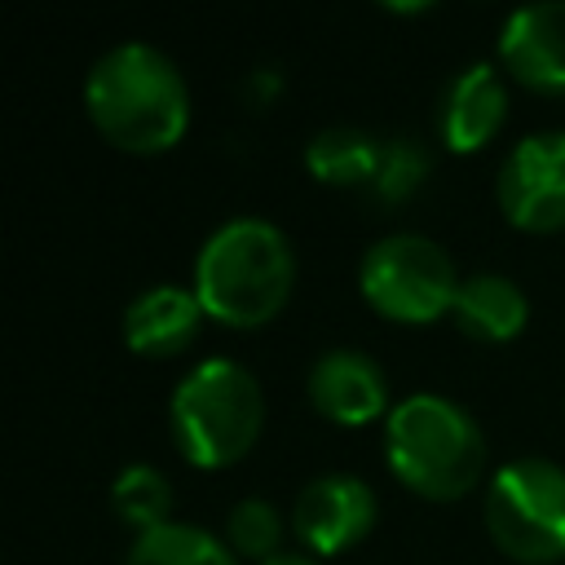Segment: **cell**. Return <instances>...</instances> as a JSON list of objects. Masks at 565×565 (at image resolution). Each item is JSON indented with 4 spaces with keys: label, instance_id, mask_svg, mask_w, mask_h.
<instances>
[{
    "label": "cell",
    "instance_id": "1",
    "mask_svg": "<svg viewBox=\"0 0 565 565\" xmlns=\"http://www.w3.org/2000/svg\"><path fill=\"white\" fill-rule=\"evenodd\" d=\"M93 128L124 154H163L190 128V84L181 66L141 40L106 49L84 75Z\"/></svg>",
    "mask_w": 565,
    "mask_h": 565
},
{
    "label": "cell",
    "instance_id": "2",
    "mask_svg": "<svg viewBox=\"0 0 565 565\" xmlns=\"http://www.w3.org/2000/svg\"><path fill=\"white\" fill-rule=\"evenodd\" d=\"M296 287V252L265 216L221 221L194 256V296L203 313L230 331L265 327Z\"/></svg>",
    "mask_w": 565,
    "mask_h": 565
},
{
    "label": "cell",
    "instance_id": "3",
    "mask_svg": "<svg viewBox=\"0 0 565 565\" xmlns=\"http://www.w3.org/2000/svg\"><path fill=\"white\" fill-rule=\"evenodd\" d=\"M388 472L428 503L463 499L486 472L481 424L446 393H406L384 419Z\"/></svg>",
    "mask_w": 565,
    "mask_h": 565
},
{
    "label": "cell",
    "instance_id": "4",
    "mask_svg": "<svg viewBox=\"0 0 565 565\" xmlns=\"http://www.w3.org/2000/svg\"><path fill=\"white\" fill-rule=\"evenodd\" d=\"M168 428L185 463L194 468L238 463L265 428L260 380L234 358L194 362L168 397Z\"/></svg>",
    "mask_w": 565,
    "mask_h": 565
},
{
    "label": "cell",
    "instance_id": "5",
    "mask_svg": "<svg viewBox=\"0 0 565 565\" xmlns=\"http://www.w3.org/2000/svg\"><path fill=\"white\" fill-rule=\"evenodd\" d=\"M490 543L516 565L565 561V468L547 455L508 459L481 499Z\"/></svg>",
    "mask_w": 565,
    "mask_h": 565
},
{
    "label": "cell",
    "instance_id": "6",
    "mask_svg": "<svg viewBox=\"0 0 565 565\" xmlns=\"http://www.w3.org/2000/svg\"><path fill=\"white\" fill-rule=\"evenodd\" d=\"M459 269L441 243L415 230H397L375 238L358 260V291L362 300L402 327H428L450 318L459 296Z\"/></svg>",
    "mask_w": 565,
    "mask_h": 565
},
{
    "label": "cell",
    "instance_id": "7",
    "mask_svg": "<svg viewBox=\"0 0 565 565\" xmlns=\"http://www.w3.org/2000/svg\"><path fill=\"white\" fill-rule=\"evenodd\" d=\"M494 199L503 221L525 234L565 230V128L525 132L499 163Z\"/></svg>",
    "mask_w": 565,
    "mask_h": 565
},
{
    "label": "cell",
    "instance_id": "8",
    "mask_svg": "<svg viewBox=\"0 0 565 565\" xmlns=\"http://www.w3.org/2000/svg\"><path fill=\"white\" fill-rule=\"evenodd\" d=\"M375 516H380V499L362 477L322 472L300 486L287 525L309 556H340L375 530Z\"/></svg>",
    "mask_w": 565,
    "mask_h": 565
},
{
    "label": "cell",
    "instance_id": "9",
    "mask_svg": "<svg viewBox=\"0 0 565 565\" xmlns=\"http://www.w3.org/2000/svg\"><path fill=\"white\" fill-rule=\"evenodd\" d=\"M499 66L539 97H565V0L512 9L499 31Z\"/></svg>",
    "mask_w": 565,
    "mask_h": 565
},
{
    "label": "cell",
    "instance_id": "10",
    "mask_svg": "<svg viewBox=\"0 0 565 565\" xmlns=\"http://www.w3.org/2000/svg\"><path fill=\"white\" fill-rule=\"evenodd\" d=\"M305 393H309L313 411L340 428H362V424H375L380 415L393 411L388 406V375L362 349H327L309 366Z\"/></svg>",
    "mask_w": 565,
    "mask_h": 565
},
{
    "label": "cell",
    "instance_id": "11",
    "mask_svg": "<svg viewBox=\"0 0 565 565\" xmlns=\"http://www.w3.org/2000/svg\"><path fill=\"white\" fill-rule=\"evenodd\" d=\"M508 119V88L494 62H468L459 75H450L441 102H437V132L446 150L472 154L481 150Z\"/></svg>",
    "mask_w": 565,
    "mask_h": 565
},
{
    "label": "cell",
    "instance_id": "12",
    "mask_svg": "<svg viewBox=\"0 0 565 565\" xmlns=\"http://www.w3.org/2000/svg\"><path fill=\"white\" fill-rule=\"evenodd\" d=\"M203 305L194 287L154 282L137 291L124 309V344L137 358H177L185 353L203 331Z\"/></svg>",
    "mask_w": 565,
    "mask_h": 565
},
{
    "label": "cell",
    "instance_id": "13",
    "mask_svg": "<svg viewBox=\"0 0 565 565\" xmlns=\"http://www.w3.org/2000/svg\"><path fill=\"white\" fill-rule=\"evenodd\" d=\"M450 322L468 335V340H481V344H508L525 331L530 322V300L525 291L508 278V274H468L459 282V296H455V309H450Z\"/></svg>",
    "mask_w": 565,
    "mask_h": 565
},
{
    "label": "cell",
    "instance_id": "14",
    "mask_svg": "<svg viewBox=\"0 0 565 565\" xmlns=\"http://www.w3.org/2000/svg\"><path fill=\"white\" fill-rule=\"evenodd\" d=\"M380 159H384V137H375L366 128H353V124L318 128L305 141L309 177L322 181V185H340V190H353V185L366 190L380 172Z\"/></svg>",
    "mask_w": 565,
    "mask_h": 565
},
{
    "label": "cell",
    "instance_id": "15",
    "mask_svg": "<svg viewBox=\"0 0 565 565\" xmlns=\"http://www.w3.org/2000/svg\"><path fill=\"white\" fill-rule=\"evenodd\" d=\"M124 565H238L225 539L194 521H168L128 543Z\"/></svg>",
    "mask_w": 565,
    "mask_h": 565
},
{
    "label": "cell",
    "instance_id": "16",
    "mask_svg": "<svg viewBox=\"0 0 565 565\" xmlns=\"http://www.w3.org/2000/svg\"><path fill=\"white\" fill-rule=\"evenodd\" d=\"M110 508L137 534L159 530L172 521V486L154 463H128L110 481Z\"/></svg>",
    "mask_w": 565,
    "mask_h": 565
},
{
    "label": "cell",
    "instance_id": "17",
    "mask_svg": "<svg viewBox=\"0 0 565 565\" xmlns=\"http://www.w3.org/2000/svg\"><path fill=\"white\" fill-rule=\"evenodd\" d=\"M287 530L291 525H282V512L269 499H260V494L238 499L230 508V516H225V543H230V552L238 561H256V565L282 556V534Z\"/></svg>",
    "mask_w": 565,
    "mask_h": 565
},
{
    "label": "cell",
    "instance_id": "18",
    "mask_svg": "<svg viewBox=\"0 0 565 565\" xmlns=\"http://www.w3.org/2000/svg\"><path fill=\"white\" fill-rule=\"evenodd\" d=\"M428 172H433V150L415 132H397L384 141V159H380V172L366 185V194L380 207H397L428 181Z\"/></svg>",
    "mask_w": 565,
    "mask_h": 565
},
{
    "label": "cell",
    "instance_id": "19",
    "mask_svg": "<svg viewBox=\"0 0 565 565\" xmlns=\"http://www.w3.org/2000/svg\"><path fill=\"white\" fill-rule=\"evenodd\" d=\"M265 565H318V556H309V552H282V556H274Z\"/></svg>",
    "mask_w": 565,
    "mask_h": 565
},
{
    "label": "cell",
    "instance_id": "20",
    "mask_svg": "<svg viewBox=\"0 0 565 565\" xmlns=\"http://www.w3.org/2000/svg\"><path fill=\"white\" fill-rule=\"evenodd\" d=\"M380 9H384V13H424L428 4H393V0H384Z\"/></svg>",
    "mask_w": 565,
    "mask_h": 565
}]
</instances>
